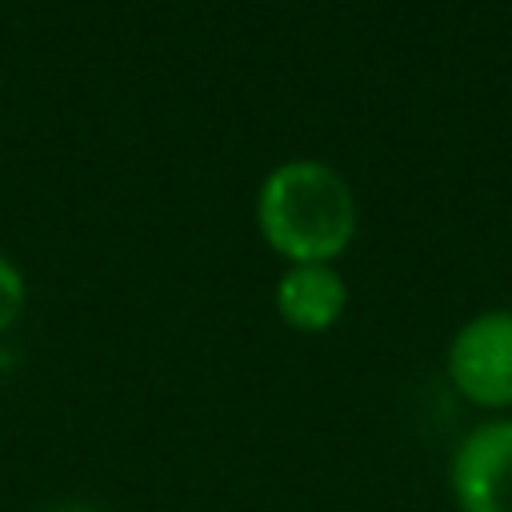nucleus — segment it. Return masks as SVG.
Segmentation results:
<instances>
[{"label": "nucleus", "mask_w": 512, "mask_h": 512, "mask_svg": "<svg viewBox=\"0 0 512 512\" xmlns=\"http://www.w3.org/2000/svg\"><path fill=\"white\" fill-rule=\"evenodd\" d=\"M24 304H28L24 272L0 252V336L16 328V320L24 316Z\"/></svg>", "instance_id": "5"}, {"label": "nucleus", "mask_w": 512, "mask_h": 512, "mask_svg": "<svg viewBox=\"0 0 512 512\" xmlns=\"http://www.w3.org/2000/svg\"><path fill=\"white\" fill-rule=\"evenodd\" d=\"M448 492L456 512H512V416L464 432L448 460Z\"/></svg>", "instance_id": "3"}, {"label": "nucleus", "mask_w": 512, "mask_h": 512, "mask_svg": "<svg viewBox=\"0 0 512 512\" xmlns=\"http://www.w3.org/2000/svg\"><path fill=\"white\" fill-rule=\"evenodd\" d=\"M48 512H100V508H92V504H56Z\"/></svg>", "instance_id": "6"}, {"label": "nucleus", "mask_w": 512, "mask_h": 512, "mask_svg": "<svg viewBox=\"0 0 512 512\" xmlns=\"http://www.w3.org/2000/svg\"><path fill=\"white\" fill-rule=\"evenodd\" d=\"M444 372L456 396L476 408L508 412L512 408V308H484L468 316L448 348Z\"/></svg>", "instance_id": "2"}, {"label": "nucleus", "mask_w": 512, "mask_h": 512, "mask_svg": "<svg viewBox=\"0 0 512 512\" xmlns=\"http://www.w3.org/2000/svg\"><path fill=\"white\" fill-rule=\"evenodd\" d=\"M356 224L352 184L312 156L276 164L256 192V228L288 264H332L356 240Z\"/></svg>", "instance_id": "1"}, {"label": "nucleus", "mask_w": 512, "mask_h": 512, "mask_svg": "<svg viewBox=\"0 0 512 512\" xmlns=\"http://www.w3.org/2000/svg\"><path fill=\"white\" fill-rule=\"evenodd\" d=\"M276 316L296 332H328L348 308V284L336 264H288L276 280Z\"/></svg>", "instance_id": "4"}]
</instances>
